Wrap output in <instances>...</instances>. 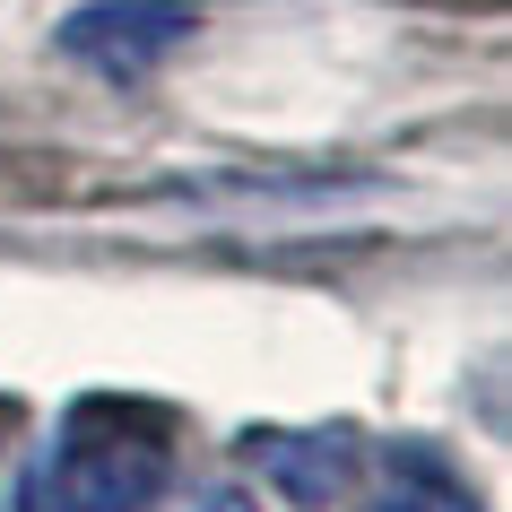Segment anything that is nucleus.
Wrapping results in <instances>:
<instances>
[{"label": "nucleus", "instance_id": "obj_1", "mask_svg": "<svg viewBox=\"0 0 512 512\" xmlns=\"http://www.w3.org/2000/svg\"><path fill=\"white\" fill-rule=\"evenodd\" d=\"M174 452H183V408L139 391H87L27 460L18 512H148L174 478Z\"/></svg>", "mask_w": 512, "mask_h": 512}, {"label": "nucleus", "instance_id": "obj_2", "mask_svg": "<svg viewBox=\"0 0 512 512\" xmlns=\"http://www.w3.org/2000/svg\"><path fill=\"white\" fill-rule=\"evenodd\" d=\"M191 35V9L183 0H96L61 27V53L105 70V79H148L174 44Z\"/></svg>", "mask_w": 512, "mask_h": 512}, {"label": "nucleus", "instance_id": "obj_3", "mask_svg": "<svg viewBox=\"0 0 512 512\" xmlns=\"http://www.w3.org/2000/svg\"><path fill=\"white\" fill-rule=\"evenodd\" d=\"M365 512H478V495H469L443 460L400 452V460H391V478H382V495H374Z\"/></svg>", "mask_w": 512, "mask_h": 512}, {"label": "nucleus", "instance_id": "obj_4", "mask_svg": "<svg viewBox=\"0 0 512 512\" xmlns=\"http://www.w3.org/2000/svg\"><path fill=\"white\" fill-rule=\"evenodd\" d=\"M183 512H261V495H243V486H200Z\"/></svg>", "mask_w": 512, "mask_h": 512}, {"label": "nucleus", "instance_id": "obj_5", "mask_svg": "<svg viewBox=\"0 0 512 512\" xmlns=\"http://www.w3.org/2000/svg\"><path fill=\"white\" fill-rule=\"evenodd\" d=\"M0 434H18V400H0Z\"/></svg>", "mask_w": 512, "mask_h": 512}]
</instances>
